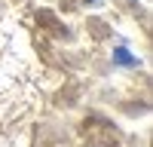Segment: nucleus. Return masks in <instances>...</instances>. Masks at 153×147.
Masks as SVG:
<instances>
[]
</instances>
